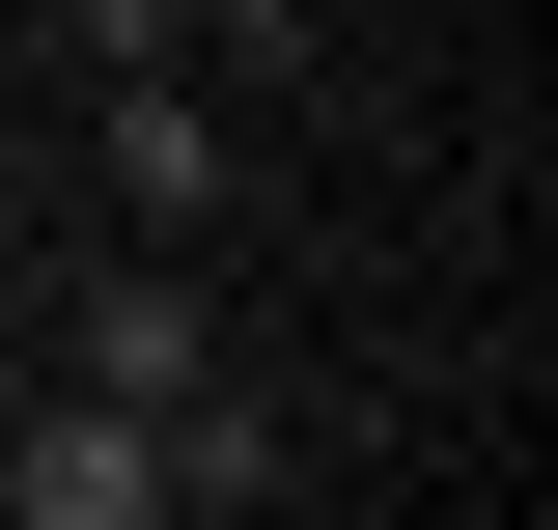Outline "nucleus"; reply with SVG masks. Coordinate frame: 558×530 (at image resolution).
I'll return each instance as SVG.
<instances>
[{
  "label": "nucleus",
  "instance_id": "1",
  "mask_svg": "<svg viewBox=\"0 0 558 530\" xmlns=\"http://www.w3.org/2000/svg\"><path fill=\"white\" fill-rule=\"evenodd\" d=\"M0 530H168V419L28 363V419H0Z\"/></svg>",
  "mask_w": 558,
  "mask_h": 530
},
{
  "label": "nucleus",
  "instance_id": "2",
  "mask_svg": "<svg viewBox=\"0 0 558 530\" xmlns=\"http://www.w3.org/2000/svg\"><path fill=\"white\" fill-rule=\"evenodd\" d=\"M223 196H252V112H223L196 57H112V224H140V252H196Z\"/></svg>",
  "mask_w": 558,
  "mask_h": 530
},
{
  "label": "nucleus",
  "instance_id": "3",
  "mask_svg": "<svg viewBox=\"0 0 558 530\" xmlns=\"http://www.w3.org/2000/svg\"><path fill=\"white\" fill-rule=\"evenodd\" d=\"M196 363H223V308H196V252H112V279H84V335H57V392H140V419L196 392Z\"/></svg>",
  "mask_w": 558,
  "mask_h": 530
},
{
  "label": "nucleus",
  "instance_id": "4",
  "mask_svg": "<svg viewBox=\"0 0 558 530\" xmlns=\"http://www.w3.org/2000/svg\"><path fill=\"white\" fill-rule=\"evenodd\" d=\"M279 474H307V419H279L252 363H196V392H168V503H279Z\"/></svg>",
  "mask_w": 558,
  "mask_h": 530
},
{
  "label": "nucleus",
  "instance_id": "5",
  "mask_svg": "<svg viewBox=\"0 0 558 530\" xmlns=\"http://www.w3.org/2000/svg\"><path fill=\"white\" fill-rule=\"evenodd\" d=\"M57 28H84V57H196V0H57Z\"/></svg>",
  "mask_w": 558,
  "mask_h": 530
},
{
  "label": "nucleus",
  "instance_id": "6",
  "mask_svg": "<svg viewBox=\"0 0 558 530\" xmlns=\"http://www.w3.org/2000/svg\"><path fill=\"white\" fill-rule=\"evenodd\" d=\"M28 363H57V308H28V279H0V419H28Z\"/></svg>",
  "mask_w": 558,
  "mask_h": 530
},
{
  "label": "nucleus",
  "instance_id": "7",
  "mask_svg": "<svg viewBox=\"0 0 558 530\" xmlns=\"http://www.w3.org/2000/svg\"><path fill=\"white\" fill-rule=\"evenodd\" d=\"M0 279H28V168H0Z\"/></svg>",
  "mask_w": 558,
  "mask_h": 530
}]
</instances>
